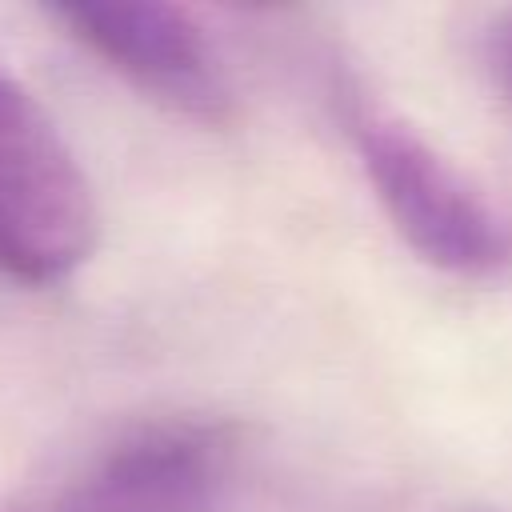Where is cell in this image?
<instances>
[{"label":"cell","mask_w":512,"mask_h":512,"mask_svg":"<svg viewBox=\"0 0 512 512\" xmlns=\"http://www.w3.org/2000/svg\"><path fill=\"white\" fill-rule=\"evenodd\" d=\"M336 96L364 180L396 236L448 276L504 280L512 272V212L356 80H344Z\"/></svg>","instance_id":"1"},{"label":"cell","mask_w":512,"mask_h":512,"mask_svg":"<svg viewBox=\"0 0 512 512\" xmlns=\"http://www.w3.org/2000/svg\"><path fill=\"white\" fill-rule=\"evenodd\" d=\"M96 248L92 184L36 92L0 60V276L68 280Z\"/></svg>","instance_id":"2"},{"label":"cell","mask_w":512,"mask_h":512,"mask_svg":"<svg viewBox=\"0 0 512 512\" xmlns=\"http://www.w3.org/2000/svg\"><path fill=\"white\" fill-rule=\"evenodd\" d=\"M44 16L120 80L164 108L220 124L232 112L224 64L192 12L156 0L48 4Z\"/></svg>","instance_id":"3"},{"label":"cell","mask_w":512,"mask_h":512,"mask_svg":"<svg viewBox=\"0 0 512 512\" xmlns=\"http://www.w3.org/2000/svg\"><path fill=\"white\" fill-rule=\"evenodd\" d=\"M236 440L208 420H164L128 432L32 512H220Z\"/></svg>","instance_id":"4"},{"label":"cell","mask_w":512,"mask_h":512,"mask_svg":"<svg viewBox=\"0 0 512 512\" xmlns=\"http://www.w3.org/2000/svg\"><path fill=\"white\" fill-rule=\"evenodd\" d=\"M484 56H488V72H492L496 88L512 104V12L492 24V32L484 40Z\"/></svg>","instance_id":"5"}]
</instances>
